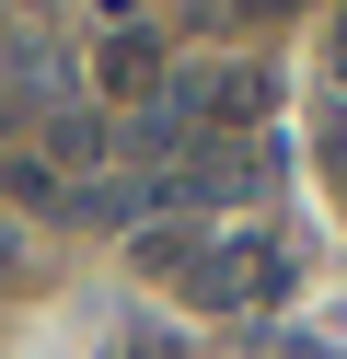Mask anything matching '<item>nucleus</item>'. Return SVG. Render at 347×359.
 Masks as SVG:
<instances>
[{"mask_svg":"<svg viewBox=\"0 0 347 359\" xmlns=\"http://www.w3.org/2000/svg\"><path fill=\"white\" fill-rule=\"evenodd\" d=\"M128 12H139V0H104V24H128Z\"/></svg>","mask_w":347,"mask_h":359,"instance_id":"obj_5","label":"nucleus"},{"mask_svg":"<svg viewBox=\"0 0 347 359\" xmlns=\"http://www.w3.org/2000/svg\"><path fill=\"white\" fill-rule=\"evenodd\" d=\"M104 93H128V104L162 93V35H104Z\"/></svg>","mask_w":347,"mask_h":359,"instance_id":"obj_2","label":"nucleus"},{"mask_svg":"<svg viewBox=\"0 0 347 359\" xmlns=\"http://www.w3.org/2000/svg\"><path fill=\"white\" fill-rule=\"evenodd\" d=\"M324 58H336V81H347V12H336V47H324Z\"/></svg>","mask_w":347,"mask_h":359,"instance_id":"obj_4","label":"nucleus"},{"mask_svg":"<svg viewBox=\"0 0 347 359\" xmlns=\"http://www.w3.org/2000/svg\"><path fill=\"white\" fill-rule=\"evenodd\" d=\"M174 93H185V116H197V140H243V128L278 116V70H254V58H220V70L174 81Z\"/></svg>","mask_w":347,"mask_h":359,"instance_id":"obj_1","label":"nucleus"},{"mask_svg":"<svg viewBox=\"0 0 347 359\" xmlns=\"http://www.w3.org/2000/svg\"><path fill=\"white\" fill-rule=\"evenodd\" d=\"M46 163H104V116H58L46 128Z\"/></svg>","mask_w":347,"mask_h":359,"instance_id":"obj_3","label":"nucleus"}]
</instances>
